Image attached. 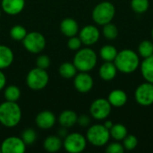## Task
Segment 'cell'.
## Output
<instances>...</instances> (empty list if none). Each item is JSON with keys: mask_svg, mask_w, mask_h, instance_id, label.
<instances>
[{"mask_svg": "<svg viewBox=\"0 0 153 153\" xmlns=\"http://www.w3.org/2000/svg\"><path fill=\"white\" fill-rule=\"evenodd\" d=\"M111 105L108 100L105 99H97L95 100L91 107L90 113L91 116L97 120H104L111 113Z\"/></svg>", "mask_w": 153, "mask_h": 153, "instance_id": "obj_10", "label": "cell"}, {"mask_svg": "<svg viewBox=\"0 0 153 153\" xmlns=\"http://www.w3.org/2000/svg\"><path fill=\"white\" fill-rule=\"evenodd\" d=\"M0 152H1V149H0Z\"/></svg>", "mask_w": 153, "mask_h": 153, "instance_id": "obj_42", "label": "cell"}, {"mask_svg": "<svg viewBox=\"0 0 153 153\" xmlns=\"http://www.w3.org/2000/svg\"><path fill=\"white\" fill-rule=\"evenodd\" d=\"M150 6L149 0H132L131 1V7L134 12L137 13H145Z\"/></svg>", "mask_w": 153, "mask_h": 153, "instance_id": "obj_30", "label": "cell"}, {"mask_svg": "<svg viewBox=\"0 0 153 153\" xmlns=\"http://www.w3.org/2000/svg\"><path fill=\"white\" fill-rule=\"evenodd\" d=\"M66 135H67L66 128H65V127H62V128L59 130V136H60V137H62V138H65Z\"/></svg>", "mask_w": 153, "mask_h": 153, "instance_id": "obj_38", "label": "cell"}, {"mask_svg": "<svg viewBox=\"0 0 153 153\" xmlns=\"http://www.w3.org/2000/svg\"><path fill=\"white\" fill-rule=\"evenodd\" d=\"M102 32H103L104 37L108 40H113L117 39V37L118 36V29L112 22H108L103 25Z\"/></svg>", "mask_w": 153, "mask_h": 153, "instance_id": "obj_28", "label": "cell"}, {"mask_svg": "<svg viewBox=\"0 0 153 153\" xmlns=\"http://www.w3.org/2000/svg\"><path fill=\"white\" fill-rule=\"evenodd\" d=\"M116 8L111 2L104 1L98 4L92 11V19L99 25H105L114 19Z\"/></svg>", "mask_w": 153, "mask_h": 153, "instance_id": "obj_4", "label": "cell"}, {"mask_svg": "<svg viewBox=\"0 0 153 153\" xmlns=\"http://www.w3.org/2000/svg\"><path fill=\"white\" fill-rule=\"evenodd\" d=\"M2 9L9 15L20 13L25 5V0H2Z\"/></svg>", "mask_w": 153, "mask_h": 153, "instance_id": "obj_15", "label": "cell"}, {"mask_svg": "<svg viewBox=\"0 0 153 153\" xmlns=\"http://www.w3.org/2000/svg\"><path fill=\"white\" fill-rule=\"evenodd\" d=\"M23 46L30 53L38 54L43 51L46 47L45 37L38 31H31L27 33L22 40Z\"/></svg>", "mask_w": 153, "mask_h": 153, "instance_id": "obj_7", "label": "cell"}, {"mask_svg": "<svg viewBox=\"0 0 153 153\" xmlns=\"http://www.w3.org/2000/svg\"><path fill=\"white\" fill-rule=\"evenodd\" d=\"M113 125H114V124L112 123V121H109V120H108V121H106V122L104 123L105 127H106V128H108V130H110V128L113 126Z\"/></svg>", "mask_w": 153, "mask_h": 153, "instance_id": "obj_39", "label": "cell"}, {"mask_svg": "<svg viewBox=\"0 0 153 153\" xmlns=\"http://www.w3.org/2000/svg\"><path fill=\"white\" fill-rule=\"evenodd\" d=\"M141 72L146 82L153 83V56L144 58L141 63Z\"/></svg>", "mask_w": 153, "mask_h": 153, "instance_id": "obj_21", "label": "cell"}, {"mask_svg": "<svg viewBox=\"0 0 153 153\" xmlns=\"http://www.w3.org/2000/svg\"><path fill=\"white\" fill-rule=\"evenodd\" d=\"M35 122L40 129H50L56 124V116L51 111L44 110L37 115Z\"/></svg>", "mask_w": 153, "mask_h": 153, "instance_id": "obj_14", "label": "cell"}, {"mask_svg": "<svg viewBox=\"0 0 153 153\" xmlns=\"http://www.w3.org/2000/svg\"><path fill=\"white\" fill-rule=\"evenodd\" d=\"M82 42L81 39L78 38V37H75V36L71 37L69 39L68 42H67V46L71 50H78V49H80L81 47H82Z\"/></svg>", "mask_w": 153, "mask_h": 153, "instance_id": "obj_35", "label": "cell"}, {"mask_svg": "<svg viewBox=\"0 0 153 153\" xmlns=\"http://www.w3.org/2000/svg\"><path fill=\"white\" fill-rule=\"evenodd\" d=\"M86 139L93 146L101 147L108 143L110 133L104 125H93L88 129Z\"/></svg>", "mask_w": 153, "mask_h": 153, "instance_id": "obj_5", "label": "cell"}, {"mask_svg": "<svg viewBox=\"0 0 153 153\" xmlns=\"http://www.w3.org/2000/svg\"><path fill=\"white\" fill-rule=\"evenodd\" d=\"M76 73H77V69L75 65H74V63L72 64L69 62H65V63H63L59 67L60 75L65 79H71L74 77L76 75Z\"/></svg>", "mask_w": 153, "mask_h": 153, "instance_id": "obj_25", "label": "cell"}, {"mask_svg": "<svg viewBox=\"0 0 153 153\" xmlns=\"http://www.w3.org/2000/svg\"><path fill=\"white\" fill-rule=\"evenodd\" d=\"M79 38L82 44L86 46L93 45L100 39V30L94 25H87L80 30Z\"/></svg>", "mask_w": 153, "mask_h": 153, "instance_id": "obj_12", "label": "cell"}, {"mask_svg": "<svg viewBox=\"0 0 153 153\" xmlns=\"http://www.w3.org/2000/svg\"><path fill=\"white\" fill-rule=\"evenodd\" d=\"M77 123L81 126L86 127V126H90V124H91V118H90V117L88 115H81L80 117H78Z\"/></svg>", "mask_w": 153, "mask_h": 153, "instance_id": "obj_36", "label": "cell"}, {"mask_svg": "<svg viewBox=\"0 0 153 153\" xmlns=\"http://www.w3.org/2000/svg\"><path fill=\"white\" fill-rule=\"evenodd\" d=\"M138 53L143 58L153 56V43L151 40H143L139 44Z\"/></svg>", "mask_w": 153, "mask_h": 153, "instance_id": "obj_27", "label": "cell"}, {"mask_svg": "<svg viewBox=\"0 0 153 153\" xmlns=\"http://www.w3.org/2000/svg\"><path fill=\"white\" fill-rule=\"evenodd\" d=\"M60 30L65 36L71 38L78 33L79 26L75 20L72 18H65L60 23Z\"/></svg>", "mask_w": 153, "mask_h": 153, "instance_id": "obj_16", "label": "cell"}, {"mask_svg": "<svg viewBox=\"0 0 153 153\" xmlns=\"http://www.w3.org/2000/svg\"><path fill=\"white\" fill-rule=\"evenodd\" d=\"M108 100L112 107L121 108L127 102V94L122 90H114L108 94Z\"/></svg>", "mask_w": 153, "mask_h": 153, "instance_id": "obj_17", "label": "cell"}, {"mask_svg": "<svg viewBox=\"0 0 153 153\" xmlns=\"http://www.w3.org/2000/svg\"><path fill=\"white\" fill-rule=\"evenodd\" d=\"M26 35H27V30L22 25H15L12 27V29L10 30V36L13 40L22 41Z\"/></svg>", "mask_w": 153, "mask_h": 153, "instance_id": "obj_29", "label": "cell"}, {"mask_svg": "<svg viewBox=\"0 0 153 153\" xmlns=\"http://www.w3.org/2000/svg\"><path fill=\"white\" fill-rule=\"evenodd\" d=\"M110 136L116 141H123L127 135V128L122 124H115L109 130Z\"/></svg>", "mask_w": 153, "mask_h": 153, "instance_id": "obj_24", "label": "cell"}, {"mask_svg": "<svg viewBox=\"0 0 153 153\" xmlns=\"http://www.w3.org/2000/svg\"><path fill=\"white\" fill-rule=\"evenodd\" d=\"M0 15H1V11H0Z\"/></svg>", "mask_w": 153, "mask_h": 153, "instance_id": "obj_41", "label": "cell"}, {"mask_svg": "<svg viewBox=\"0 0 153 153\" xmlns=\"http://www.w3.org/2000/svg\"><path fill=\"white\" fill-rule=\"evenodd\" d=\"M134 98L141 106H152L153 104V83L146 82L139 85L135 90Z\"/></svg>", "mask_w": 153, "mask_h": 153, "instance_id": "obj_9", "label": "cell"}, {"mask_svg": "<svg viewBox=\"0 0 153 153\" xmlns=\"http://www.w3.org/2000/svg\"><path fill=\"white\" fill-rule=\"evenodd\" d=\"M43 146H44V149L48 152H56L63 146V143L60 137L50 135L45 139L43 143Z\"/></svg>", "mask_w": 153, "mask_h": 153, "instance_id": "obj_22", "label": "cell"}, {"mask_svg": "<svg viewBox=\"0 0 153 153\" xmlns=\"http://www.w3.org/2000/svg\"><path fill=\"white\" fill-rule=\"evenodd\" d=\"M77 119H78L77 114L73 110L67 109L60 114L58 117V122L62 127L70 128L77 123Z\"/></svg>", "mask_w": 153, "mask_h": 153, "instance_id": "obj_19", "label": "cell"}, {"mask_svg": "<svg viewBox=\"0 0 153 153\" xmlns=\"http://www.w3.org/2000/svg\"><path fill=\"white\" fill-rule=\"evenodd\" d=\"M21 138H22V140L24 142V143L26 145H30V144H32L36 141V139H37V133L32 128H27V129H25L22 133Z\"/></svg>", "mask_w": 153, "mask_h": 153, "instance_id": "obj_31", "label": "cell"}, {"mask_svg": "<svg viewBox=\"0 0 153 153\" xmlns=\"http://www.w3.org/2000/svg\"><path fill=\"white\" fill-rule=\"evenodd\" d=\"M0 125H1V124H0Z\"/></svg>", "mask_w": 153, "mask_h": 153, "instance_id": "obj_43", "label": "cell"}, {"mask_svg": "<svg viewBox=\"0 0 153 153\" xmlns=\"http://www.w3.org/2000/svg\"><path fill=\"white\" fill-rule=\"evenodd\" d=\"M118 51L112 45L103 46L100 50V56L105 62H114Z\"/></svg>", "mask_w": 153, "mask_h": 153, "instance_id": "obj_23", "label": "cell"}, {"mask_svg": "<svg viewBox=\"0 0 153 153\" xmlns=\"http://www.w3.org/2000/svg\"><path fill=\"white\" fill-rule=\"evenodd\" d=\"M26 144L21 137L10 136L4 140L1 145V152L3 153H24Z\"/></svg>", "mask_w": 153, "mask_h": 153, "instance_id": "obj_11", "label": "cell"}, {"mask_svg": "<svg viewBox=\"0 0 153 153\" xmlns=\"http://www.w3.org/2000/svg\"><path fill=\"white\" fill-rule=\"evenodd\" d=\"M74 87L81 93L89 92L93 87V79L87 72H81L74 76Z\"/></svg>", "mask_w": 153, "mask_h": 153, "instance_id": "obj_13", "label": "cell"}, {"mask_svg": "<svg viewBox=\"0 0 153 153\" xmlns=\"http://www.w3.org/2000/svg\"><path fill=\"white\" fill-rule=\"evenodd\" d=\"M13 61V53L10 48L0 45V70L9 67Z\"/></svg>", "mask_w": 153, "mask_h": 153, "instance_id": "obj_20", "label": "cell"}, {"mask_svg": "<svg viewBox=\"0 0 153 153\" xmlns=\"http://www.w3.org/2000/svg\"><path fill=\"white\" fill-rule=\"evenodd\" d=\"M6 83V77L4 74V73L0 70V91L3 90Z\"/></svg>", "mask_w": 153, "mask_h": 153, "instance_id": "obj_37", "label": "cell"}, {"mask_svg": "<svg viewBox=\"0 0 153 153\" xmlns=\"http://www.w3.org/2000/svg\"><path fill=\"white\" fill-rule=\"evenodd\" d=\"M37 67L47 70L50 65V58L46 55H40L36 60Z\"/></svg>", "mask_w": 153, "mask_h": 153, "instance_id": "obj_33", "label": "cell"}, {"mask_svg": "<svg viewBox=\"0 0 153 153\" xmlns=\"http://www.w3.org/2000/svg\"><path fill=\"white\" fill-rule=\"evenodd\" d=\"M87 145V139L81 134L73 133L65 137L63 146L70 153H80L83 152Z\"/></svg>", "mask_w": 153, "mask_h": 153, "instance_id": "obj_8", "label": "cell"}, {"mask_svg": "<svg viewBox=\"0 0 153 153\" xmlns=\"http://www.w3.org/2000/svg\"><path fill=\"white\" fill-rule=\"evenodd\" d=\"M117 71L124 74H131L137 70L140 65V59L137 53L131 49L119 51L114 60Z\"/></svg>", "mask_w": 153, "mask_h": 153, "instance_id": "obj_1", "label": "cell"}, {"mask_svg": "<svg viewBox=\"0 0 153 153\" xmlns=\"http://www.w3.org/2000/svg\"><path fill=\"white\" fill-rule=\"evenodd\" d=\"M4 98L6 100L16 102L21 97V91L17 86L10 85L4 89Z\"/></svg>", "mask_w": 153, "mask_h": 153, "instance_id": "obj_26", "label": "cell"}, {"mask_svg": "<svg viewBox=\"0 0 153 153\" xmlns=\"http://www.w3.org/2000/svg\"><path fill=\"white\" fill-rule=\"evenodd\" d=\"M117 73V69L113 62H105L101 65L99 70L100 76L104 81L113 80Z\"/></svg>", "mask_w": 153, "mask_h": 153, "instance_id": "obj_18", "label": "cell"}, {"mask_svg": "<svg viewBox=\"0 0 153 153\" xmlns=\"http://www.w3.org/2000/svg\"><path fill=\"white\" fill-rule=\"evenodd\" d=\"M152 39H153V28H152Z\"/></svg>", "mask_w": 153, "mask_h": 153, "instance_id": "obj_40", "label": "cell"}, {"mask_svg": "<svg viewBox=\"0 0 153 153\" xmlns=\"http://www.w3.org/2000/svg\"><path fill=\"white\" fill-rule=\"evenodd\" d=\"M22 119L20 106L13 101H4L0 105V124L5 127L16 126Z\"/></svg>", "mask_w": 153, "mask_h": 153, "instance_id": "obj_2", "label": "cell"}, {"mask_svg": "<svg viewBox=\"0 0 153 153\" xmlns=\"http://www.w3.org/2000/svg\"><path fill=\"white\" fill-rule=\"evenodd\" d=\"M138 145V139L134 135H126L123 140V146L125 150L127 151H133L134 150Z\"/></svg>", "mask_w": 153, "mask_h": 153, "instance_id": "obj_32", "label": "cell"}, {"mask_svg": "<svg viewBox=\"0 0 153 153\" xmlns=\"http://www.w3.org/2000/svg\"><path fill=\"white\" fill-rule=\"evenodd\" d=\"M106 152L108 153H123L125 152V148L123 144L119 143H111L107 146Z\"/></svg>", "mask_w": 153, "mask_h": 153, "instance_id": "obj_34", "label": "cell"}, {"mask_svg": "<svg viewBox=\"0 0 153 153\" xmlns=\"http://www.w3.org/2000/svg\"><path fill=\"white\" fill-rule=\"evenodd\" d=\"M49 76L45 69L39 67L31 69L26 77V83L32 91L43 90L48 83Z\"/></svg>", "mask_w": 153, "mask_h": 153, "instance_id": "obj_6", "label": "cell"}, {"mask_svg": "<svg viewBox=\"0 0 153 153\" xmlns=\"http://www.w3.org/2000/svg\"><path fill=\"white\" fill-rule=\"evenodd\" d=\"M74 65L80 72H90L97 65V55L90 48L78 49L74 57Z\"/></svg>", "mask_w": 153, "mask_h": 153, "instance_id": "obj_3", "label": "cell"}]
</instances>
